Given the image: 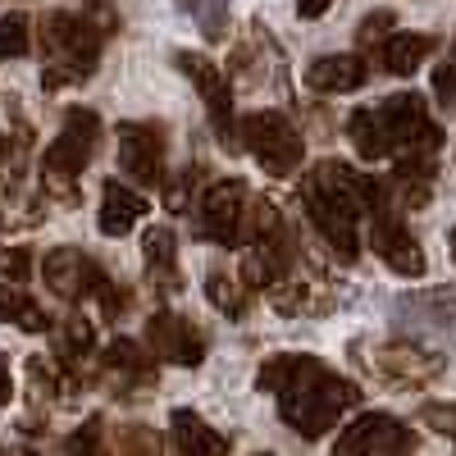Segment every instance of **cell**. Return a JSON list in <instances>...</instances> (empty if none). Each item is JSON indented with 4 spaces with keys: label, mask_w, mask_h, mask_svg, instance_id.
I'll list each match as a JSON object with an SVG mask.
<instances>
[{
    "label": "cell",
    "mask_w": 456,
    "mask_h": 456,
    "mask_svg": "<svg viewBox=\"0 0 456 456\" xmlns=\"http://www.w3.org/2000/svg\"><path fill=\"white\" fill-rule=\"evenodd\" d=\"M42 279L60 301H73V306H78V301L96 297V288L105 283V270L78 247H55V251L42 256Z\"/></svg>",
    "instance_id": "8fae6325"
},
{
    "label": "cell",
    "mask_w": 456,
    "mask_h": 456,
    "mask_svg": "<svg viewBox=\"0 0 456 456\" xmlns=\"http://www.w3.org/2000/svg\"><path fill=\"white\" fill-rule=\"evenodd\" d=\"M32 51V23L28 14H5L0 19V60H19Z\"/></svg>",
    "instance_id": "d4e9b609"
},
{
    "label": "cell",
    "mask_w": 456,
    "mask_h": 456,
    "mask_svg": "<svg viewBox=\"0 0 456 456\" xmlns=\"http://www.w3.org/2000/svg\"><path fill=\"white\" fill-rule=\"evenodd\" d=\"M393 23H397L393 10H374V14H365V19H361V32H356V42H361L365 51H374V46L393 32Z\"/></svg>",
    "instance_id": "4316f807"
},
{
    "label": "cell",
    "mask_w": 456,
    "mask_h": 456,
    "mask_svg": "<svg viewBox=\"0 0 456 456\" xmlns=\"http://www.w3.org/2000/svg\"><path fill=\"white\" fill-rule=\"evenodd\" d=\"M0 279L28 283L32 279V251L28 247H5V251H0Z\"/></svg>",
    "instance_id": "83f0119b"
},
{
    "label": "cell",
    "mask_w": 456,
    "mask_h": 456,
    "mask_svg": "<svg viewBox=\"0 0 456 456\" xmlns=\"http://www.w3.org/2000/svg\"><path fill=\"white\" fill-rule=\"evenodd\" d=\"M370 55L384 64L388 73L406 78V73H415V69H420V64L434 55V37H425V32H397V28H393Z\"/></svg>",
    "instance_id": "e0dca14e"
},
{
    "label": "cell",
    "mask_w": 456,
    "mask_h": 456,
    "mask_svg": "<svg viewBox=\"0 0 456 456\" xmlns=\"http://www.w3.org/2000/svg\"><path fill=\"white\" fill-rule=\"evenodd\" d=\"M365 83V60L361 55H320L306 69V87L324 92V96H342V92H356Z\"/></svg>",
    "instance_id": "ac0fdd59"
},
{
    "label": "cell",
    "mask_w": 456,
    "mask_h": 456,
    "mask_svg": "<svg viewBox=\"0 0 456 456\" xmlns=\"http://www.w3.org/2000/svg\"><path fill=\"white\" fill-rule=\"evenodd\" d=\"M96 142H101L96 110H83V105L64 110V128L46 146V156H42V187L55 201H73V197H78V183H83V169L96 156Z\"/></svg>",
    "instance_id": "3957f363"
},
{
    "label": "cell",
    "mask_w": 456,
    "mask_h": 456,
    "mask_svg": "<svg viewBox=\"0 0 456 456\" xmlns=\"http://www.w3.org/2000/svg\"><path fill=\"white\" fill-rule=\"evenodd\" d=\"M370 251L402 279H420L425 274V251H420V242L411 238V228L393 215V201L370 210Z\"/></svg>",
    "instance_id": "30bf717a"
},
{
    "label": "cell",
    "mask_w": 456,
    "mask_h": 456,
    "mask_svg": "<svg viewBox=\"0 0 456 456\" xmlns=\"http://www.w3.org/2000/svg\"><path fill=\"white\" fill-rule=\"evenodd\" d=\"M183 10H206V0H178Z\"/></svg>",
    "instance_id": "8d00e7d4"
},
{
    "label": "cell",
    "mask_w": 456,
    "mask_h": 456,
    "mask_svg": "<svg viewBox=\"0 0 456 456\" xmlns=\"http://www.w3.org/2000/svg\"><path fill=\"white\" fill-rule=\"evenodd\" d=\"M347 137H352L361 160H384L388 156V142H384V128H379V114L374 110H352Z\"/></svg>",
    "instance_id": "44dd1931"
},
{
    "label": "cell",
    "mask_w": 456,
    "mask_h": 456,
    "mask_svg": "<svg viewBox=\"0 0 456 456\" xmlns=\"http://www.w3.org/2000/svg\"><path fill=\"white\" fill-rule=\"evenodd\" d=\"M169 443H174V452H228V438L215 434L197 411L169 415Z\"/></svg>",
    "instance_id": "d6986e66"
},
{
    "label": "cell",
    "mask_w": 456,
    "mask_h": 456,
    "mask_svg": "<svg viewBox=\"0 0 456 456\" xmlns=\"http://www.w3.org/2000/svg\"><path fill=\"white\" fill-rule=\"evenodd\" d=\"M434 92H438L443 110H456V60L434 69Z\"/></svg>",
    "instance_id": "1f68e13d"
},
{
    "label": "cell",
    "mask_w": 456,
    "mask_h": 456,
    "mask_svg": "<svg viewBox=\"0 0 456 456\" xmlns=\"http://www.w3.org/2000/svg\"><path fill=\"white\" fill-rule=\"evenodd\" d=\"M37 42H42V55H46V69H42V87L55 92V87H78L87 83L96 64H101V46H105V32L78 10H55L42 19V32H37Z\"/></svg>",
    "instance_id": "7a4b0ae2"
},
{
    "label": "cell",
    "mask_w": 456,
    "mask_h": 456,
    "mask_svg": "<svg viewBox=\"0 0 456 456\" xmlns=\"http://www.w3.org/2000/svg\"><path fill=\"white\" fill-rule=\"evenodd\" d=\"M342 456L352 452H411L415 447V434L397 420V415H384V411H365L356 425H347L333 443Z\"/></svg>",
    "instance_id": "5bb4252c"
},
{
    "label": "cell",
    "mask_w": 456,
    "mask_h": 456,
    "mask_svg": "<svg viewBox=\"0 0 456 456\" xmlns=\"http://www.w3.org/2000/svg\"><path fill=\"white\" fill-rule=\"evenodd\" d=\"M201 178H206V169H201V165H187V169H178L174 178H160V187H165V210H169V215H183L187 206L197 201Z\"/></svg>",
    "instance_id": "cb8c5ba5"
},
{
    "label": "cell",
    "mask_w": 456,
    "mask_h": 456,
    "mask_svg": "<svg viewBox=\"0 0 456 456\" xmlns=\"http://www.w3.org/2000/svg\"><path fill=\"white\" fill-rule=\"evenodd\" d=\"M238 146H247L251 160L274 178L297 174L301 160H306V142H301V133L279 110H256L247 119H238Z\"/></svg>",
    "instance_id": "277c9868"
},
{
    "label": "cell",
    "mask_w": 456,
    "mask_h": 456,
    "mask_svg": "<svg viewBox=\"0 0 456 456\" xmlns=\"http://www.w3.org/2000/svg\"><path fill=\"white\" fill-rule=\"evenodd\" d=\"M452 51H456V46H452Z\"/></svg>",
    "instance_id": "f35d334b"
},
{
    "label": "cell",
    "mask_w": 456,
    "mask_h": 456,
    "mask_svg": "<svg viewBox=\"0 0 456 456\" xmlns=\"http://www.w3.org/2000/svg\"><path fill=\"white\" fill-rule=\"evenodd\" d=\"M146 347L156 361H169V365H187L197 370L206 361V338L197 324H187L183 315L174 311H151L146 315Z\"/></svg>",
    "instance_id": "7c38bea8"
},
{
    "label": "cell",
    "mask_w": 456,
    "mask_h": 456,
    "mask_svg": "<svg viewBox=\"0 0 456 456\" xmlns=\"http://www.w3.org/2000/svg\"><path fill=\"white\" fill-rule=\"evenodd\" d=\"M10 402H14V374H10L5 352H0V406H10Z\"/></svg>",
    "instance_id": "836d02e7"
},
{
    "label": "cell",
    "mask_w": 456,
    "mask_h": 456,
    "mask_svg": "<svg viewBox=\"0 0 456 456\" xmlns=\"http://www.w3.org/2000/svg\"><path fill=\"white\" fill-rule=\"evenodd\" d=\"M101 429H105L101 415H87V425L64 443V452H101Z\"/></svg>",
    "instance_id": "f546056e"
},
{
    "label": "cell",
    "mask_w": 456,
    "mask_h": 456,
    "mask_svg": "<svg viewBox=\"0 0 456 456\" xmlns=\"http://www.w3.org/2000/svg\"><path fill=\"white\" fill-rule=\"evenodd\" d=\"M301 210H306L311 228L324 238V247L333 251V260L356 265V256H361V228H356L361 224V210L356 206H347L342 197L324 192L320 183L301 178Z\"/></svg>",
    "instance_id": "5b68a950"
},
{
    "label": "cell",
    "mask_w": 456,
    "mask_h": 456,
    "mask_svg": "<svg viewBox=\"0 0 456 456\" xmlns=\"http://www.w3.org/2000/svg\"><path fill=\"white\" fill-rule=\"evenodd\" d=\"M10 160V133H0V165Z\"/></svg>",
    "instance_id": "d590c367"
},
{
    "label": "cell",
    "mask_w": 456,
    "mask_h": 456,
    "mask_svg": "<svg viewBox=\"0 0 456 456\" xmlns=\"http://www.w3.org/2000/svg\"><path fill=\"white\" fill-rule=\"evenodd\" d=\"M247 183L242 178H224L210 183L206 192L192 201V233L197 242L215 247H242V215H247Z\"/></svg>",
    "instance_id": "8992f818"
},
{
    "label": "cell",
    "mask_w": 456,
    "mask_h": 456,
    "mask_svg": "<svg viewBox=\"0 0 456 456\" xmlns=\"http://www.w3.org/2000/svg\"><path fill=\"white\" fill-rule=\"evenodd\" d=\"M447 247H452V260H456V228H452V242Z\"/></svg>",
    "instance_id": "74e56055"
},
{
    "label": "cell",
    "mask_w": 456,
    "mask_h": 456,
    "mask_svg": "<svg viewBox=\"0 0 456 456\" xmlns=\"http://www.w3.org/2000/svg\"><path fill=\"white\" fill-rule=\"evenodd\" d=\"M0 324H19L23 333H46L51 315L23 292V283H0Z\"/></svg>",
    "instance_id": "ffe728a7"
},
{
    "label": "cell",
    "mask_w": 456,
    "mask_h": 456,
    "mask_svg": "<svg viewBox=\"0 0 456 456\" xmlns=\"http://www.w3.org/2000/svg\"><path fill=\"white\" fill-rule=\"evenodd\" d=\"M142 260H146V279L165 297H174L183 288V279H178V233L169 224H151L142 233Z\"/></svg>",
    "instance_id": "2e32d148"
},
{
    "label": "cell",
    "mask_w": 456,
    "mask_h": 456,
    "mask_svg": "<svg viewBox=\"0 0 456 456\" xmlns=\"http://www.w3.org/2000/svg\"><path fill=\"white\" fill-rule=\"evenodd\" d=\"M114 447H119V452H156L160 438L151 434V429H124L119 438H114Z\"/></svg>",
    "instance_id": "d6a6232c"
},
{
    "label": "cell",
    "mask_w": 456,
    "mask_h": 456,
    "mask_svg": "<svg viewBox=\"0 0 456 456\" xmlns=\"http://www.w3.org/2000/svg\"><path fill=\"white\" fill-rule=\"evenodd\" d=\"M178 73L187 83L197 87L206 114H210V128L224 146H238V114H233V92H228V78H224V69L215 60H206L201 51H178L174 55Z\"/></svg>",
    "instance_id": "52a82bcc"
},
{
    "label": "cell",
    "mask_w": 456,
    "mask_h": 456,
    "mask_svg": "<svg viewBox=\"0 0 456 456\" xmlns=\"http://www.w3.org/2000/svg\"><path fill=\"white\" fill-rule=\"evenodd\" d=\"M402 311H420L429 324L456 333V288H434V292H420V297H402Z\"/></svg>",
    "instance_id": "7402d4cb"
},
{
    "label": "cell",
    "mask_w": 456,
    "mask_h": 456,
    "mask_svg": "<svg viewBox=\"0 0 456 456\" xmlns=\"http://www.w3.org/2000/svg\"><path fill=\"white\" fill-rule=\"evenodd\" d=\"M83 14L110 37V32H119V10H114L110 5V0H87V5H83Z\"/></svg>",
    "instance_id": "4dcf8cb0"
},
{
    "label": "cell",
    "mask_w": 456,
    "mask_h": 456,
    "mask_svg": "<svg viewBox=\"0 0 456 456\" xmlns=\"http://www.w3.org/2000/svg\"><path fill=\"white\" fill-rule=\"evenodd\" d=\"M365 365L384 379L393 388H425L443 374V356L420 347V342H384V347H374V356H365Z\"/></svg>",
    "instance_id": "9c48e42d"
},
{
    "label": "cell",
    "mask_w": 456,
    "mask_h": 456,
    "mask_svg": "<svg viewBox=\"0 0 456 456\" xmlns=\"http://www.w3.org/2000/svg\"><path fill=\"white\" fill-rule=\"evenodd\" d=\"M256 388L279 397L283 425L301 438H324L342 415L361 406V388L315 356H270L256 370Z\"/></svg>",
    "instance_id": "6da1fadb"
},
{
    "label": "cell",
    "mask_w": 456,
    "mask_h": 456,
    "mask_svg": "<svg viewBox=\"0 0 456 456\" xmlns=\"http://www.w3.org/2000/svg\"><path fill=\"white\" fill-rule=\"evenodd\" d=\"M415 420L429 425L434 434H443V438H452V443H456V402H425Z\"/></svg>",
    "instance_id": "484cf974"
},
{
    "label": "cell",
    "mask_w": 456,
    "mask_h": 456,
    "mask_svg": "<svg viewBox=\"0 0 456 456\" xmlns=\"http://www.w3.org/2000/svg\"><path fill=\"white\" fill-rule=\"evenodd\" d=\"M329 5H333V0H297V14L301 19H320Z\"/></svg>",
    "instance_id": "e575fe53"
},
{
    "label": "cell",
    "mask_w": 456,
    "mask_h": 456,
    "mask_svg": "<svg viewBox=\"0 0 456 456\" xmlns=\"http://www.w3.org/2000/svg\"><path fill=\"white\" fill-rule=\"evenodd\" d=\"M146 210H151V201L137 192V187L110 178L101 187V215H96V224H101L105 238H124V233H133V228L146 219Z\"/></svg>",
    "instance_id": "9a60e30c"
},
{
    "label": "cell",
    "mask_w": 456,
    "mask_h": 456,
    "mask_svg": "<svg viewBox=\"0 0 456 456\" xmlns=\"http://www.w3.org/2000/svg\"><path fill=\"white\" fill-rule=\"evenodd\" d=\"M206 301L215 311H224L228 320H242L247 315V288L238 279H228V274H210L206 279Z\"/></svg>",
    "instance_id": "603a6c76"
},
{
    "label": "cell",
    "mask_w": 456,
    "mask_h": 456,
    "mask_svg": "<svg viewBox=\"0 0 456 456\" xmlns=\"http://www.w3.org/2000/svg\"><path fill=\"white\" fill-rule=\"evenodd\" d=\"M96 297H101V306H105V315H110V320H124V311L133 306V292H128L124 283H101V288H96Z\"/></svg>",
    "instance_id": "f1b7e54d"
},
{
    "label": "cell",
    "mask_w": 456,
    "mask_h": 456,
    "mask_svg": "<svg viewBox=\"0 0 456 456\" xmlns=\"http://www.w3.org/2000/svg\"><path fill=\"white\" fill-rule=\"evenodd\" d=\"M119 142V169L133 187H160L165 178V156H169V133L165 124L156 119H133V124H119L114 133Z\"/></svg>",
    "instance_id": "ba28073f"
},
{
    "label": "cell",
    "mask_w": 456,
    "mask_h": 456,
    "mask_svg": "<svg viewBox=\"0 0 456 456\" xmlns=\"http://www.w3.org/2000/svg\"><path fill=\"white\" fill-rule=\"evenodd\" d=\"M96 356H101V379H110L119 397L156 393V361H151V352H142L133 338H114Z\"/></svg>",
    "instance_id": "4fadbf2b"
}]
</instances>
